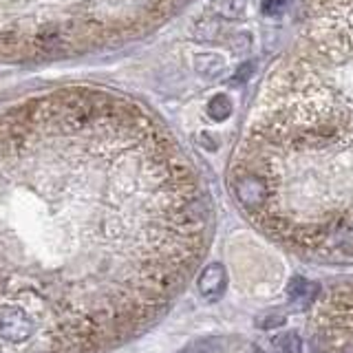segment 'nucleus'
Returning a JSON list of instances; mask_svg holds the SVG:
<instances>
[{"label":"nucleus","instance_id":"f257e3e1","mask_svg":"<svg viewBox=\"0 0 353 353\" xmlns=\"http://www.w3.org/2000/svg\"><path fill=\"white\" fill-rule=\"evenodd\" d=\"M210 210L135 110L58 104L0 121V353H102L157 318Z\"/></svg>","mask_w":353,"mask_h":353},{"label":"nucleus","instance_id":"f03ea898","mask_svg":"<svg viewBox=\"0 0 353 353\" xmlns=\"http://www.w3.org/2000/svg\"><path fill=\"white\" fill-rule=\"evenodd\" d=\"M230 183L272 236L353 254V0H298L296 36L261 84Z\"/></svg>","mask_w":353,"mask_h":353},{"label":"nucleus","instance_id":"7ed1b4c3","mask_svg":"<svg viewBox=\"0 0 353 353\" xmlns=\"http://www.w3.org/2000/svg\"><path fill=\"white\" fill-rule=\"evenodd\" d=\"M196 285H199V292L203 294V298H208V301H216V298H221V294L225 292V285H228L225 268L221 263H210L201 272V276H199Z\"/></svg>","mask_w":353,"mask_h":353},{"label":"nucleus","instance_id":"20e7f679","mask_svg":"<svg viewBox=\"0 0 353 353\" xmlns=\"http://www.w3.org/2000/svg\"><path fill=\"white\" fill-rule=\"evenodd\" d=\"M318 292L320 287L312 281L303 279V276H296V279L290 283V287H287V294H290V301L296 305V307H309L316 298H318Z\"/></svg>","mask_w":353,"mask_h":353},{"label":"nucleus","instance_id":"39448f33","mask_svg":"<svg viewBox=\"0 0 353 353\" xmlns=\"http://www.w3.org/2000/svg\"><path fill=\"white\" fill-rule=\"evenodd\" d=\"M279 353H301V336L296 331H285L283 336L274 340Z\"/></svg>","mask_w":353,"mask_h":353},{"label":"nucleus","instance_id":"423d86ee","mask_svg":"<svg viewBox=\"0 0 353 353\" xmlns=\"http://www.w3.org/2000/svg\"><path fill=\"white\" fill-rule=\"evenodd\" d=\"M210 115H212L214 119H223L230 115V102L223 95H219L210 102Z\"/></svg>","mask_w":353,"mask_h":353},{"label":"nucleus","instance_id":"0eeeda50","mask_svg":"<svg viewBox=\"0 0 353 353\" xmlns=\"http://www.w3.org/2000/svg\"><path fill=\"white\" fill-rule=\"evenodd\" d=\"M285 325V316H270L261 320V327L263 329H276V327H283Z\"/></svg>","mask_w":353,"mask_h":353}]
</instances>
